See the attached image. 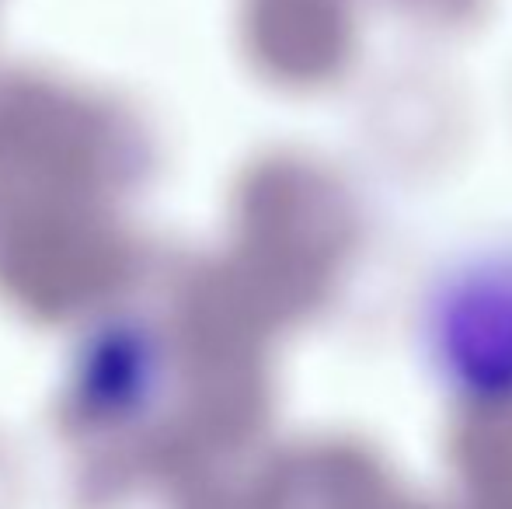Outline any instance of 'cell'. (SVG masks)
Wrapping results in <instances>:
<instances>
[{"label": "cell", "mask_w": 512, "mask_h": 509, "mask_svg": "<svg viewBox=\"0 0 512 509\" xmlns=\"http://www.w3.org/2000/svg\"><path fill=\"white\" fill-rule=\"evenodd\" d=\"M422 342L453 391L512 401V241L474 248L439 272L422 304Z\"/></svg>", "instance_id": "cell-1"}]
</instances>
